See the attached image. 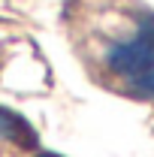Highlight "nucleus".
Instances as JSON below:
<instances>
[{
  "label": "nucleus",
  "instance_id": "nucleus-4",
  "mask_svg": "<svg viewBox=\"0 0 154 157\" xmlns=\"http://www.w3.org/2000/svg\"><path fill=\"white\" fill-rule=\"evenodd\" d=\"M37 157H58V154H37Z\"/></svg>",
  "mask_w": 154,
  "mask_h": 157
},
{
  "label": "nucleus",
  "instance_id": "nucleus-2",
  "mask_svg": "<svg viewBox=\"0 0 154 157\" xmlns=\"http://www.w3.org/2000/svg\"><path fill=\"white\" fill-rule=\"evenodd\" d=\"M30 127L24 124V118H18L15 112L0 106V142H30Z\"/></svg>",
  "mask_w": 154,
  "mask_h": 157
},
{
  "label": "nucleus",
  "instance_id": "nucleus-1",
  "mask_svg": "<svg viewBox=\"0 0 154 157\" xmlns=\"http://www.w3.org/2000/svg\"><path fill=\"white\" fill-rule=\"evenodd\" d=\"M106 63L112 73H118L121 78H127L133 85L142 76H148L154 70V15L139 21L133 33L106 55Z\"/></svg>",
  "mask_w": 154,
  "mask_h": 157
},
{
  "label": "nucleus",
  "instance_id": "nucleus-3",
  "mask_svg": "<svg viewBox=\"0 0 154 157\" xmlns=\"http://www.w3.org/2000/svg\"><path fill=\"white\" fill-rule=\"evenodd\" d=\"M136 85H139V94H145V97H154V70L148 73V76H142Z\"/></svg>",
  "mask_w": 154,
  "mask_h": 157
}]
</instances>
